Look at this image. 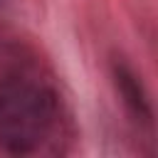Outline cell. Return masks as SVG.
<instances>
[{
  "label": "cell",
  "instance_id": "1",
  "mask_svg": "<svg viewBox=\"0 0 158 158\" xmlns=\"http://www.w3.org/2000/svg\"><path fill=\"white\" fill-rule=\"evenodd\" d=\"M62 79L27 37L0 32V153L62 156L74 143Z\"/></svg>",
  "mask_w": 158,
  "mask_h": 158
},
{
  "label": "cell",
  "instance_id": "2",
  "mask_svg": "<svg viewBox=\"0 0 158 158\" xmlns=\"http://www.w3.org/2000/svg\"><path fill=\"white\" fill-rule=\"evenodd\" d=\"M109 72H111V81L114 89L126 109V114L131 116V121L143 128V131H153V104H151V94L141 79V74L133 69V64L123 57V54H111L109 59Z\"/></svg>",
  "mask_w": 158,
  "mask_h": 158
}]
</instances>
